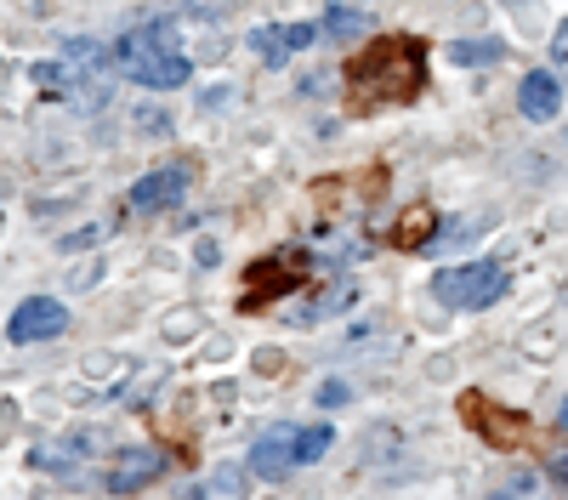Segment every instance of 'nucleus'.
<instances>
[{
	"label": "nucleus",
	"instance_id": "obj_4",
	"mask_svg": "<svg viewBox=\"0 0 568 500\" xmlns=\"http://www.w3.org/2000/svg\"><path fill=\"white\" fill-rule=\"evenodd\" d=\"M63 325H69V313H63V302H52V296H29L18 313H12V341H45V336H63Z\"/></svg>",
	"mask_w": 568,
	"mask_h": 500
},
{
	"label": "nucleus",
	"instance_id": "obj_3",
	"mask_svg": "<svg viewBox=\"0 0 568 500\" xmlns=\"http://www.w3.org/2000/svg\"><path fill=\"white\" fill-rule=\"evenodd\" d=\"M433 296L444 307H460V313H478V307H495L506 296V267L500 262H460V267H444L433 273Z\"/></svg>",
	"mask_w": 568,
	"mask_h": 500
},
{
	"label": "nucleus",
	"instance_id": "obj_17",
	"mask_svg": "<svg viewBox=\"0 0 568 500\" xmlns=\"http://www.w3.org/2000/svg\"><path fill=\"white\" fill-rule=\"evenodd\" d=\"M551 63H568V18H562V29H557V40H551Z\"/></svg>",
	"mask_w": 568,
	"mask_h": 500
},
{
	"label": "nucleus",
	"instance_id": "obj_16",
	"mask_svg": "<svg viewBox=\"0 0 568 500\" xmlns=\"http://www.w3.org/2000/svg\"><path fill=\"white\" fill-rule=\"evenodd\" d=\"M256 52H267L273 63L284 58V34H273V29H256Z\"/></svg>",
	"mask_w": 568,
	"mask_h": 500
},
{
	"label": "nucleus",
	"instance_id": "obj_5",
	"mask_svg": "<svg viewBox=\"0 0 568 500\" xmlns=\"http://www.w3.org/2000/svg\"><path fill=\"white\" fill-rule=\"evenodd\" d=\"M187 194V165H160L149 176H136V188H131V205L136 211H165Z\"/></svg>",
	"mask_w": 568,
	"mask_h": 500
},
{
	"label": "nucleus",
	"instance_id": "obj_18",
	"mask_svg": "<svg viewBox=\"0 0 568 500\" xmlns=\"http://www.w3.org/2000/svg\"><path fill=\"white\" fill-rule=\"evenodd\" d=\"M12 421H18V409H12V404H0V438H7V427H12Z\"/></svg>",
	"mask_w": 568,
	"mask_h": 500
},
{
	"label": "nucleus",
	"instance_id": "obj_8",
	"mask_svg": "<svg viewBox=\"0 0 568 500\" xmlns=\"http://www.w3.org/2000/svg\"><path fill=\"white\" fill-rule=\"evenodd\" d=\"M517 109H524V120H557L562 109V85L551 69H535L524 85H517Z\"/></svg>",
	"mask_w": 568,
	"mask_h": 500
},
{
	"label": "nucleus",
	"instance_id": "obj_15",
	"mask_svg": "<svg viewBox=\"0 0 568 500\" xmlns=\"http://www.w3.org/2000/svg\"><path fill=\"white\" fill-rule=\"evenodd\" d=\"M187 494H240V472H216L211 483H200V489H187Z\"/></svg>",
	"mask_w": 568,
	"mask_h": 500
},
{
	"label": "nucleus",
	"instance_id": "obj_9",
	"mask_svg": "<svg viewBox=\"0 0 568 500\" xmlns=\"http://www.w3.org/2000/svg\"><path fill=\"white\" fill-rule=\"evenodd\" d=\"M364 23H369V12L347 7V0H336V7L324 12V34L329 40H353V34H364Z\"/></svg>",
	"mask_w": 568,
	"mask_h": 500
},
{
	"label": "nucleus",
	"instance_id": "obj_14",
	"mask_svg": "<svg viewBox=\"0 0 568 500\" xmlns=\"http://www.w3.org/2000/svg\"><path fill=\"white\" fill-rule=\"evenodd\" d=\"M284 34V52H302V45H313L318 40V29L313 23H291V29H278Z\"/></svg>",
	"mask_w": 568,
	"mask_h": 500
},
{
	"label": "nucleus",
	"instance_id": "obj_19",
	"mask_svg": "<svg viewBox=\"0 0 568 500\" xmlns=\"http://www.w3.org/2000/svg\"><path fill=\"white\" fill-rule=\"evenodd\" d=\"M562 427H568V404H562Z\"/></svg>",
	"mask_w": 568,
	"mask_h": 500
},
{
	"label": "nucleus",
	"instance_id": "obj_12",
	"mask_svg": "<svg viewBox=\"0 0 568 500\" xmlns=\"http://www.w3.org/2000/svg\"><path fill=\"white\" fill-rule=\"evenodd\" d=\"M484 409H489L484 398H466V416H484ZM484 438H489V443H517V421H511V416H495Z\"/></svg>",
	"mask_w": 568,
	"mask_h": 500
},
{
	"label": "nucleus",
	"instance_id": "obj_6",
	"mask_svg": "<svg viewBox=\"0 0 568 500\" xmlns=\"http://www.w3.org/2000/svg\"><path fill=\"white\" fill-rule=\"evenodd\" d=\"M251 467H256V478H284L296 467V427H267L262 438H256V449H251Z\"/></svg>",
	"mask_w": 568,
	"mask_h": 500
},
{
	"label": "nucleus",
	"instance_id": "obj_1",
	"mask_svg": "<svg viewBox=\"0 0 568 500\" xmlns=\"http://www.w3.org/2000/svg\"><path fill=\"white\" fill-rule=\"evenodd\" d=\"M426 80V45L420 40H404V34H387L364 45V58L347 63V98L353 109H398L409 103Z\"/></svg>",
	"mask_w": 568,
	"mask_h": 500
},
{
	"label": "nucleus",
	"instance_id": "obj_2",
	"mask_svg": "<svg viewBox=\"0 0 568 500\" xmlns=\"http://www.w3.org/2000/svg\"><path fill=\"white\" fill-rule=\"evenodd\" d=\"M120 69L136 85H154V91H176V85H187V74H194V63H187V52L176 45V29L165 18L136 23L120 40Z\"/></svg>",
	"mask_w": 568,
	"mask_h": 500
},
{
	"label": "nucleus",
	"instance_id": "obj_10",
	"mask_svg": "<svg viewBox=\"0 0 568 500\" xmlns=\"http://www.w3.org/2000/svg\"><path fill=\"white\" fill-rule=\"evenodd\" d=\"M85 449H98V438H74V443H40V449H34V467H45V472H52V467H74Z\"/></svg>",
	"mask_w": 568,
	"mask_h": 500
},
{
	"label": "nucleus",
	"instance_id": "obj_7",
	"mask_svg": "<svg viewBox=\"0 0 568 500\" xmlns=\"http://www.w3.org/2000/svg\"><path fill=\"white\" fill-rule=\"evenodd\" d=\"M160 472H165V455L160 449H125L120 461H114V472H109V489L114 494H131L142 483H154Z\"/></svg>",
	"mask_w": 568,
	"mask_h": 500
},
{
	"label": "nucleus",
	"instance_id": "obj_13",
	"mask_svg": "<svg viewBox=\"0 0 568 500\" xmlns=\"http://www.w3.org/2000/svg\"><path fill=\"white\" fill-rule=\"evenodd\" d=\"M449 58L455 63H500V40H460Z\"/></svg>",
	"mask_w": 568,
	"mask_h": 500
},
{
	"label": "nucleus",
	"instance_id": "obj_11",
	"mask_svg": "<svg viewBox=\"0 0 568 500\" xmlns=\"http://www.w3.org/2000/svg\"><path fill=\"white\" fill-rule=\"evenodd\" d=\"M329 443H336V432L329 427H296V467H313L329 455Z\"/></svg>",
	"mask_w": 568,
	"mask_h": 500
}]
</instances>
